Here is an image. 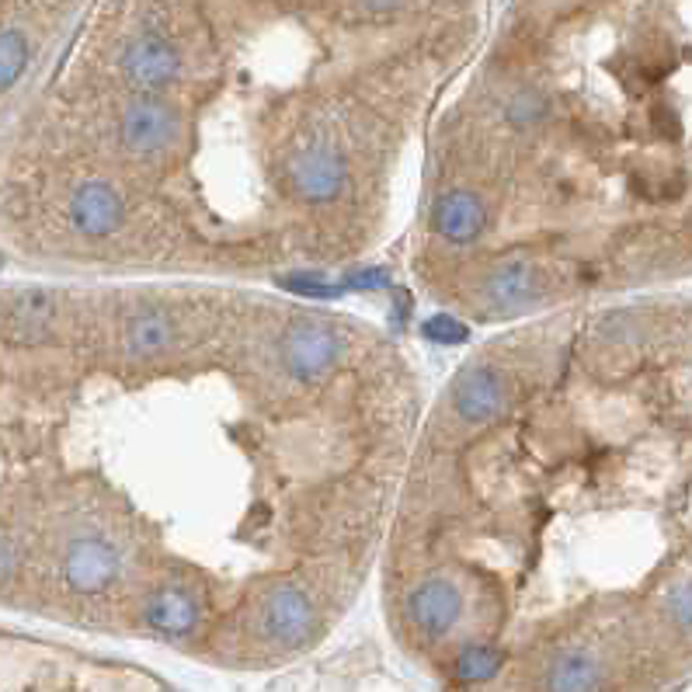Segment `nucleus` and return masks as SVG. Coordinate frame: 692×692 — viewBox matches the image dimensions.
<instances>
[{
    "mask_svg": "<svg viewBox=\"0 0 692 692\" xmlns=\"http://www.w3.org/2000/svg\"><path fill=\"white\" fill-rule=\"evenodd\" d=\"M613 115L574 133L606 182L602 272L651 282L692 272V17L662 4L623 49Z\"/></svg>",
    "mask_w": 692,
    "mask_h": 692,
    "instance_id": "f257e3e1",
    "label": "nucleus"
},
{
    "mask_svg": "<svg viewBox=\"0 0 692 692\" xmlns=\"http://www.w3.org/2000/svg\"><path fill=\"white\" fill-rule=\"evenodd\" d=\"M119 147L139 164H171L185 147V112L168 95H136L122 104L115 122Z\"/></svg>",
    "mask_w": 692,
    "mask_h": 692,
    "instance_id": "f03ea898",
    "label": "nucleus"
},
{
    "mask_svg": "<svg viewBox=\"0 0 692 692\" xmlns=\"http://www.w3.org/2000/svg\"><path fill=\"white\" fill-rule=\"evenodd\" d=\"M345 359V338L331 321L299 317L279 328V362L296 383H317Z\"/></svg>",
    "mask_w": 692,
    "mask_h": 692,
    "instance_id": "7ed1b4c3",
    "label": "nucleus"
},
{
    "mask_svg": "<svg viewBox=\"0 0 692 692\" xmlns=\"http://www.w3.org/2000/svg\"><path fill=\"white\" fill-rule=\"evenodd\" d=\"M516 397V380L505 362L484 359L473 362L464 376L453 386V418L464 424V429H487V424L498 421Z\"/></svg>",
    "mask_w": 692,
    "mask_h": 692,
    "instance_id": "20e7f679",
    "label": "nucleus"
},
{
    "mask_svg": "<svg viewBox=\"0 0 692 692\" xmlns=\"http://www.w3.org/2000/svg\"><path fill=\"white\" fill-rule=\"evenodd\" d=\"M119 70L139 95H168L185 77V57L168 35L144 32L122 46Z\"/></svg>",
    "mask_w": 692,
    "mask_h": 692,
    "instance_id": "39448f33",
    "label": "nucleus"
},
{
    "mask_svg": "<svg viewBox=\"0 0 692 692\" xmlns=\"http://www.w3.org/2000/svg\"><path fill=\"white\" fill-rule=\"evenodd\" d=\"M429 226L438 240L453 247L481 244L491 230V209L484 195L470 185H446L429 209Z\"/></svg>",
    "mask_w": 692,
    "mask_h": 692,
    "instance_id": "423d86ee",
    "label": "nucleus"
},
{
    "mask_svg": "<svg viewBox=\"0 0 692 692\" xmlns=\"http://www.w3.org/2000/svg\"><path fill=\"white\" fill-rule=\"evenodd\" d=\"M66 217L74 223L81 237L104 240L115 237L129 220V202L115 182H104V177H91V182H81L70 191Z\"/></svg>",
    "mask_w": 692,
    "mask_h": 692,
    "instance_id": "0eeeda50",
    "label": "nucleus"
},
{
    "mask_svg": "<svg viewBox=\"0 0 692 692\" xmlns=\"http://www.w3.org/2000/svg\"><path fill=\"white\" fill-rule=\"evenodd\" d=\"M185 331L188 324H182V317L171 304H139L122 321V351L136 362L168 359Z\"/></svg>",
    "mask_w": 692,
    "mask_h": 692,
    "instance_id": "6e6552de",
    "label": "nucleus"
},
{
    "mask_svg": "<svg viewBox=\"0 0 692 692\" xmlns=\"http://www.w3.org/2000/svg\"><path fill=\"white\" fill-rule=\"evenodd\" d=\"M317 627V609L310 595L293 581H282L261 598V633L272 644L282 647H299L310 641Z\"/></svg>",
    "mask_w": 692,
    "mask_h": 692,
    "instance_id": "1a4fd4ad",
    "label": "nucleus"
},
{
    "mask_svg": "<svg viewBox=\"0 0 692 692\" xmlns=\"http://www.w3.org/2000/svg\"><path fill=\"white\" fill-rule=\"evenodd\" d=\"M404 613L415 630L429 637H446L449 630H456L459 616H464V592H459V584L453 578L429 574L407 595Z\"/></svg>",
    "mask_w": 692,
    "mask_h": 692,
    "instance_id": "9d476101",
    "label": "nucleus"
},
{
    "mask_svg": "<svg viewBox=\"0 0 692 692\" xmlns=\"http://www.w3.org/2000/svg\"><path fill=\"white\" fill-rule=\"evenodd\" d=\"M119 549L101 540V536H81L66 546L63 554V574H66V584L74 592H84V595H95V592H104L109 584L119 578Z\"/></svg>",
    "mask_w": 692,
    "mask_h": 692,
    "instance_id": "9b49d317",
    "label": "nucleus"
},
{
    "mask_svg": "<svg viewBox=\"0 0 692 692\" xmlns=\"http://www.w3.org/2000/svg\"><path fill=\"white\" fill-rule=\"evenodd\" d=\"M609 685V668L589 647H571L546 668V692H602Z\"/></svg>",
    "mask_w": 692,
    "mask_h": 692,
    "instance_id": "f8f14e48",
    "label": "nucleus"
},
{
    "mask_svg": "<svg viewBox=\"0 0 692 692\" xmlns=\"http://www.w3.org/2000/svg\"><path fill=\"white\" fill-rule=\"evenodd\" d=\"M144 616L153 630L182 637L199 627V598H195L185 584H164V589H157L147 598Z\"/></svg>",
    "mask_w": 692,
    "mask_h": 692,
    "instance_id": "ddd939ff",
    "label": "nucleus"
},
{
    "mask_svg": "<svg viewBox=\"0 0 692 692\" xmlns=\"http://www.w3.org/2000/svg\"><path fill=\"white\" fill-rule=\"evenodd\" d=\"M505 654L491 644H473L456 658V676L464 682H487L502 671Z\"/></svg>",
    "mask_w": 692,
    "mask_h": 692,
    "instance_id": "4468645a",
    "label": "nucleus"
},
{
    "mask_svg": "<svg viewBox=\"0 0 692 692\" xmlns=\"http://www.w3.org/2000/svg\"><path fill=\"white\" fill-rule=\"evenodd\" d=\"M28 66V39L17 28L0 32V95L22 81Z\"/></svg>",
    "mask_w": 692,
    "mask_h": 692,
    "instance_id": "2eb2a0df",
    "label": "nucleus"
},
{
    "mask_svg": "<svg viewBox=\"0 0 692 692\" xmlns=\"http://www.w3.org/2000/svg\"><path fill=\"white\" fill-rule=\"evenodd\" d=\"M14 564H17V549L11 543V536L4 529H0V581L14 574Z\"/></svg>",
    "mask_w": 692,
    "mask_h": 692,
    "instance_id": "dca6fc26",
    "label": "nucleus"
},
{
    "mask_svg": "<svg viewBox=\"0 0 692 692\" xmlns=\"http://www.w3.org/2000/svg\"><path fill=\"white\" fill-rule=\"evenodd\" d=\"M366 14L380 17V14H394L397 8H404V0H355Z\"/></svg>",
    "mask_w": 692,
    "mask_h": 692,
    "instance_id": "f3484780",
    "label": "nucleus"
},
{
    "mask_svg": "<svg viewBox=\"0 0 692 692\" xmlns=\"http://www.w3.org/2000/svg\"><path fill=\"white\" fill-rule=\"evenodd\" d=\"M0 264H4V258H0Z\"/></svg>",
    "mask_w": 692,
    "mask_h": 692,
    "instance_id": "a211bd4d",
    "label": "nucleus"
}]
</instances>
